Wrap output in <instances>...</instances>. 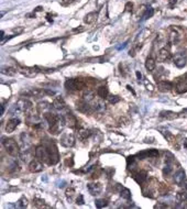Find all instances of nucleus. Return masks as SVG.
I'll use <instances>...</instances> for the list:
<instances>
[{
	"label": "nucleus",
	"mask_w": 187,
	"mask_h": 209,
	"mask_svg": "<svg viewBox=\"0 0 187 209\" xmlns=\"http://www.w3.org/2000/svg\"><path fill=\"white\" fill-rule=\"evenodd\" d=\"M119 193H120V196L122 197V198H124V199H127V200L131 199V192H130L128 188H126V187L121 186Z\"/></svg>",
	"instance_id": "30"
},
{
	"label": "nucleus",
	"mask_w": 187,
	"mask_h": 209,
	"mask_svg": "<svg viewBox=\"0 0 187 209\" xmlns=\"http://www.w3.org/2000/svg\"><path fill=\"white\" fill-rule=\"evenodd\" d=\"M108 100H109L110 103H117L120 101V97L119 96H113V95H109V96H108Z\"/></svg>",
	"instance_id": "43"
},
{
	"label": "nucleus",
	"mask_w": 187,
	"mask_h": 209,
	"mask_svg": "<svg viewBox=\"0 0 187 209\" xmlns=\"http://www.w3.org/2000/svg\"><path fill=\"white\" fill-rule=\"evenodd\" d=\"M74 196H75V189L74 188H68L66 190V197H67V199L69 201H72V200L74 199Z\"/></svg>",
	"instance_id": "40"
},
{
	"label": "nucleus",
	"mask_w": 187,
	"mask_h": 209,
	"mask_svg": "<svg viewBox=\"0 0 187 209\" xmlns=\"http://www.w3.org/2000/svg\"><path fill=\"white\" fill-rule=\"evenodd\" d=\"M172 58V55L171 53H170V51L168 50H166V48H162V50H160V52H158V60L160 62H167L170 61Z\"/></svg>",
	"instance_id": "21"
},
{
	"label": "nucleus",
	"mask_w": 187,
	"mask_h": 209,
	"mask_svg": "<svg viewBox=\"0 0 187 209\" xmlns=\"http://www.w3.org/2000/svg\"><path fill=\"white\" fill-rule=\"evenodd\" d=\"M97 19H98V12L97 11H93V12L88 13V14L85 16L84 22L87 23V24H93V23L96 22Z\"/></svg>",
	"instance_id": "23"
},
{
	"label": "nucleus",
	"mask_w": 187,
	"mask_h": 209,
	"mask_svg": "<svg viewBox=\"0 0 187 209\" xmlns=\"http://www.w3.org/2000/svg\"><path fill=\"white\" fill-rule=\"evenodd\" d=\"M173 61H174V64L176 65L178 68H183L185 65H186L187 56L185 53H183V52H178L177 54H175Z\"/></svg>",
	"instance_id": "9"
},
{
	"label": "nucleus",
	"mask_w": 187,
	"mask_h": 209,
	"mask_svg": "<svg viewBox=\"0 0 187 209\" xmlns=\"http://www.w3.org/2000/svg\"><path fill=\"white\" fill-rule=\"evenodd\" d=\"M20 124V119L18 118H12V119H10L6 124V131L8 133H11L13 132L14 130L17 129V127Z\"/></svg>",
	"instance_id": "18"
},
{
	"label": "nucleus",
	"mask_w": 187,
	"mask_h": 209,
	"mask_svg": "<svg viewBox=\"0 0 187 209\" xmlns=\"http://www.w3.org/2000/svg\"><path fill=\"white\" fill-rule=\"evenodd\" d=\"M166 207H167V205H156L155 208H166Z\"/></svg>",
	"instance_id": "52"
},
{
	"label": "nucleus",
	"mask_w": 187,
	"mask_h": 209,
	"mask_svg": "<svg viewBox=\"0 0 187 209\" xmlns=\"http://www.w3.org/2000/svg\"><path fill=\"white\" fill-rule=\"evenodd\" d=\"M51 105L48 103H46V101H43V103H40L39 105H38V110H39V112H43V113H45L48 112V110L51 109Z\"/></svg>",
	"instance_id": "29"
},
{
	"label": "nucleus",
	"mask_w": 187,
	"mask_h": 209,
	"mask_svg": "<svg viewBox=\"0 0 187 209\" xmlns=\"http://www.w3.org/2000/svg\"><path fill=\"white\" fill-rule=\"evenodd\" d=\"M172 166H173V165H171V164H165L164 168H163V175H164L165 177L172 174V172H173V167Z\"/></svg>",
	"instance_id": "38"
},
{
	"label": "nucleus",
	"mask_w": 187,
	"mask_h": 209,
	"mask_svg": "<svg viewBox=\"0 0 187 209\" xmlns=\"http://www.w3.org/2000/svg\"><path fill=\"white\" fill-rule=\"evenodd\" d=\"M76 0H63L61 2L62 6H69V5H72V3H74Z\"/></svg>",
	"instance_id": "45"
},
{
	"label": "nucleus",
	"mask_w": 187,
	"mask_h": 209,
	"mask_svg": "<svg viewBox=\"0 0 187 209\" xmlns=\"http://www.w3.org/2000/svg\"><path fill=\"white\" fill-rule=\"evenodd\" d=\"M153 13H154V10H153V8L149 7L148 9L145 10V13L143 14V19H149V18H151V17L153 16Z\"/></svg>",
	"instance_id": "42"
},
{
	"label": "nucleus",
	"mask_w": 187,
	"mask_h": 209,
	"mask_svg": "<svg viewBox=\"0 0 187 209\" xmlns=\"http://www.w3.org/2000/svg\"><path fill=\"white\" fill-rule=\"evenodd\" d=\"M76 204L77 205H83L84 204V197H83V195H78V197L76 198Z\"/></svg>",
	"instance_id": "44"
},
{
	"label": "nucleus",
	"mask_w": 187,
	"mask_h": 209,
	"mask_svg": "<svg viewBox=\"0 0 187 209\" xmlns=\"http://www.w3.org/2000/svg\"><path fill=\"white\" fill-rule=\"evenodd\" d=\"M94 98H95V93H94L93 90H90V89L85 90L84 95H83V100H85V101L89 103V101H91Z\"/></svg>",
	"instance_id": "31"
},
{
	"label": "nucleus",
	"mask_w": 187,
	"mask_h": 209,
	"mask_svg": "<svg viewBox=\"0 0 187 209\" xmlns=\"http://www.w3.org/2000/svg\"><path fill=\"white\" fill-rule=\"evenodd\" d=\"M158 116L161 117V118H164V119L172 120V119H175L177 117V113L174 112V111H170V110H164V111H161Z\"/></svg>",
	"instance_id": "25"
},
{
	"label": "nucleus",
	"mask_w": 187,
	"mask_h": 209,
	"mask_svg": "<svg viewBox=\"0 0 187 209\" xmlns=\"http://www.w3.org/2000/svg\"><path fill=\"white\" fill-rule=\"evenodd\" d=\"M83 31H84V28H76L73 30V32H83Z\"/></svg>",
	"instance_id": "48"
},
{
	"label": "nucleus",
	"mask_w": 187,
	"mask_h": 209,
	"mask_svg": "<svg viewBox=\"0 0 187 209\" xmlns=\"http://www.w3.org/2000/svg\"><path fill=\"white\" fill-rule=\"evenodd\" d=\"M33 206L36 208H50V206H48L45 204V201L40 198H34L33 199Z\"/></svg>",
	"instance_id": "32"
},
{
	"label": "nucleus",
	"mask_w": 187,
	"mask_h": 209,
	"mask_svg": "<svg viewBox=\"0 0 187 209\" xmlns=\"http://www.w3.org/2000/svg\"><path fill=\"white\" fill-rule=\"evenodd\" d=\"M32 110V103L29 101L28 99H20L19 101H17L12 106L10 112L16 115V113H21V112H30Z\"/></svg>",
	"instance_id": "1"
},
{
	"label": "nucleus",
	"mask_w": 187,
	"mask_h": 209,
	"mask_svg": "<svg viewBox=\"0 0 187 209\" xmlns=\"http://www.w3.org/2000/svg\"><path fill=\"white\" fill-rule=\"evenodd\" d=\"M158 150H146V151H141L139 153L136 154V158L138 160H144V158H158Z\"/></svg>",
	"instance_id": "8"
},
{
	"label": "nucleus",
	"mask_w": 187,
	"mask_h": 209,
	"mask_svg": "<svg viewBox=\"0 0 187 209\" xmlns=\"http://www.w3.org/2000/svg\"><path fill=\"white\" fill-rule=\"evenodd\" d=\"M61 144L65 148H73L75 145V138L72 133H63L61 135Z\"/></svg>",
	"instance_id": "6"
},
{
	"label": "nucleus",
	"mask_w": 187,
	"mask_h": 209,
	"mask_svg": "<svg viewBox=\"0 0 187 209\" xmlns=\"http://www.w3.org/2000/svg\"><path fill=\"white\" fill-rule=\"evenodd\" d=\"M26 206H28V199L24 196L21 197L19 199V201H18V207H20V208H26Z\"/></svg>",
	"instance_id": "41"
},
{
	"label": "nucleus",
	"mask_w": 187,
	"mask_h": 209,
	"mask_svg": "<svg viewBox=\"0 0 187 209\" xmlns=\"http://www.w3.org/2000/svg\"><path fill=\"white\" fill-rule=\"evenodd\" d=\"M183 81V83H184V84H185V85H186V86H187V74H186V75H185V77H184V79H183V81Z\"/></svg>",
	"instance_id": "55"
},
{
	"label": "nucleus",
	"mask_w": 187,
	"mask_h": 209,
	"mask_svg": "<svg viewBox=\"0 0 187 209\" xmlns=\"http://www.w3.org/2000/svg\"><path fill=\"white\" fill-rule=\"evenodd\" d=\"M108 205V200L105 199V198H101V199H97L95 201V206L97 208H103V207H106Z\"/></svg>",
	"instance_id": "36"
},
{
	"label": "nucleus",
	"mask_w": 187,
	"mask_h": 209,
	"mask_svg": "<svg viewBox=\"0 0 187 209\" xmlns=\"http://www.w3.org/2000/svg\"><path fill=\"white\" fill-rule=\"evenodd\" d=\"M52 107L56 110H63V109H65L66 103H65V100L63 99L61 96H57V97H55L54 100H53Z\"/></svg>",
	"instance_id": "17"
},
{
	"label": "nucleus",
	"mask_w": 187,
	"mask_h": 209,
	"mask_svg": "<svg viewBox=\"0 0 187 209\" xmlns=\"http://www.w3.org/2000/svg\"><path fill=\"white\" fill-rule=\"evenodd\" d=\"M87 189L91 195L96 196V195H99V194L101 193L103 186H101V184L100 183H90L87 185Z\"/></svg>",
	"instance_id": "15"
},
{
	"label": "nucleus",
	"mask_w": 187,
	"mask_h": 209,
	"mask_svg": "<svg viewBox=\"0 0 187 209\" xmlns=\"http://www.w3.org/2000/svg\"><path fill=\"white\" fill-rule=\"evenodd\" d=\"M21 95H26V96L30 97H35V98H40V97L46 95L45 89H40V88H31L29 90H26V91H22Z\"/></svg>",
	"instance_id": "11"
},
{
	"label": "nucleus",
	"mask_w": 187,
	"mask_h": 209,
	"mask_svg": "<svg viewBox=\"0 0 187 209\" xmlns=\"http://www.w3.org/2000/svg\"><path fill=\"white\" fill-rule=\"evenodd\" d=\"M2 145L6 149L7 153L11 156H18L20 154L19 145L13 139H2Z\"/></svg>",
	"instance_id": "2"
},
{
	"label": "nucleus",
	"mask_w": 187,
	"mask_h": 209,
	"mask_svg": "<svg viewBox=\"0 0 187 209\" xmlns=\"http://www.w3.org/2000/svg\"><path fill=\"white\" fill-rule=\"evenodd\" d=\"M90 135H91V132H90V130H88V129L81 128L77 131V137H78V139H79L81 141H85V140H87Z\"/></svg>",
	"instance_id": "24"
},
{
	"label": "nucleus",
	"mask_w": 187,
	"mask_h": 209,
	"mask_svg": "<svg viewBox=\"0 0 187 209\" xmlns=\"http://www.w3.org/2000/svg\"><path fill=\"white\" fill-rule=\"evenodd\" d=\"M182 39V33L181 30L177 29V28H171L170 31H168V40H170V43L171 44H177L178 42L181 41Z\"/></svg>",
	"instance_id": "5"
},
{
	"label": "nucleus",
	"mask_w": 187,
	"mask_h": 209,
	"mask_svg": "<svg viewBox=\"0 0 187 209\" xmlns=\"http://www.w3.org/2000/svg\"><path fill=\"white\" fill-rule=\"evenodd\" d=\"M38 69H39V67H20L19 72L22 75H24L26 77L31 78L38 75V73H39Z\"/></svg>",
	"instance_id": "13"
},
{
	"label": "nucleus",
	"mask_w": 187,
	"mask_h": 209,
	"mask_svg": "<svg viewBox=\"0 0 187 209\" xmlns=\"http://www.w3.org/2000/svg\"><path fill=\"white\" fill-rule=\"evenodd\" d=\"M35 158L50 165V151L46 145H40L35 149Z\"/></svg>",
	"instance_id": "4"
},
{
	"label": "nucleus",
	"mask_w": 187,
	"mask_h": 209,
	"mask_svg": "<svg viewBox=\"0 0 187 209\" xmlns=\"http://www.w3.org/2000/svg\"><path fill=\"white\" fill-rule=\"evenodd\" d=\"M97 95H98V97L103 98V99L108 98V96H109V90H108L107 86H100L97 89Z\"/></svg>",
	"instance_id": "27"
},
{
	"label": "nucleus",
	"mask_w": 187,
	"mask_h": 209,
	"mask_svg": "<svg viewBox=\"0 0 187 209\" xmlns=\"http://www.w3.org/2000/svg\"><path fill=\"white\" fill-rule=\"evenodd\" d=\"M155 66H156V63L152 57H148L146 61H145V68L148 69L149 72H153L155 69Z\"/></svg>",
	"instance_id": "28"
},
{
	"label": "nucleus",
	"mask_w": 187,
	"mask_h": 209,
	"mask_svg": "<svg viewBox=\"0 0 187 209\" xmlns=\"http://www.w3.org/2000/svg\"><path fill=\"white\" fill-rule=\"evenodd\" d=\"M127 88H128V89H129L130 91H131V93L133 94V95H136V91H134V90L132 89V87H131V86H129V85H128V86H127Z\"/></svg>",
	"instance_id": "51"
},
{
	"label": "nucleus",
	"mask_w": 187,
	"mask_h": 209,
	"mask_svg": "<svg viewBox=\"0 0 187 209\" xmlns=\"http://www.w3.org/2000/svg\"><path fill=\"white\" fill-rule=\"evenodd\" d=\"M183 145H184V148L187 150V139H184V142H183Z\"/></svg>",
	"instance_id": "54"
},
{
	"label": "nucleus",
	"mask_w": 187,
	"mask_h": 209,
	"mask_svg": "<svg viewBox=\"0 0 187 209\" xmlns=\"http://www.w3.org/2000/svg\"><path fill=\"white\" fill-rule=\"evenodd\" d=\"M43 162H41L40 160H32V161L30 162V164H29V170L32 172V173H39V172H41V171H43V164H42Z\"/></svg>",
	"instance_id": "14"
},
{
	"label": "nucleus",
	"mask_w": 187,
	"mask_h": 209,
	"mask_svg": "<svg viewBox=\"0 0 187 209\" xmlns=\"http://www.w3.org/2000/svg\"><path fill=\"white\" fill-rule=\"evenodd\" d=\"M41 121V118L38 113H33L32 110L30 111V112L26 113V122L28 123L29 125H38Z\"/></svg>",
	"instance_id": "10"
},
{
	"label": "nucleus",
	"mask_w": 187,
	"mask_h": 209,
	"mask_svg": "<svg viewBox=\"0 0 187 209\" xmlns=\"http://www.w3.org/2000/svg\"><path fill=\"white\" fill-rule=\"evenodd\" d=\"M91 108L93 110H95L96 112H103L106 110V103L103 100V98H94L91 100Z\"/></svg>",
	"instance_id": "7"
},
{
	"label": "nucleus",
	"mask_w": 187,
	"mask_h": 209,
	"mask_svg": "<svg viewBox=\"0 0 187 209\" xmlns=\"http://www.w3.org/2000/svg\"><path fill=\"white\" fill-rule=\"evenodd\" d=\"M176 198L181 203H187V193H185V192L184 193H177Z\"/></svg>",
	"instance_id": "39"
},
{
	"label": "nucleus",
	"mask_w": 187,
	"mask_h": 209,
	"mask_svg": "<svg viewBox=\"0 0 187 209\" xmlns=\"http://www.w3.org/2000/svg\"><path fill=\"white\" fill-rule=\"evenodd\" d=\"M138 158H136V155L134 156H129V158H127V165H128V168L131 170L133 172L134 170V166H136V161Z\"/></svg>",
	"instance_id": "33"
},
{
	"label": "nucleus",
	"mask_w": 187,
	"mask_h": 209,
	"mask_svg": "<svg viewBox=\"0 0 187 209\" xmlns=\"http://www.w3.org/2000/svg\"><path fill=\"white\" fill-rule=\"evenodd\" d=\"M3 112H5V106H1V115H3Z\"/></svg>",
	"instance_id": "56"
},
{
	"label": "nucleus",
	"mask_w": 187,
	"mask_h": 209,
	"mask_svg": "<svg viewBox=\"0 0 187 209\" xmlns=\"http://www.w3.org/2000/svg\"><path fill=\"white\" fill-rule=\"evenodd\" d=\"M174 162H175V158H174V156H173V154H172L171 152H166V153H165V164L173 165L174 164Z\"/></svg>",
	"instance_id": "35"
},
{
	"label": "nucleus",
	"mask_w": 187,
	"mask_h": 209,
	"mask_svg": "<svg viewBox=\"0 0 187 209\" xmlns=\"http://www.w3.org/2000/svg\"><path fill=\"white\" fill-rule=\"evenodd\" d=\"M174 180L175 183L177 184L178 186H182V184L184 183L185 180H186V174L183 170H179L177 173L174 175Z\"/></svg>",
	"instance_id": "22"
},
{
	"label": "nucleus",
	"mask_w": 187,
	"mask_h": 209,
	"mask_svg": "<svg viewBox=\"0 0 187 209\" xmlns=\"http://www.w3.org/2000/svg\"><path fill=\"white\" fill-rule=\"evenodd\" d=\"M45 94H46V95H50V96H53V95H55V91H54V90L45 89Z\"/></svg>",
	"instance_id": "47"
},
{
	"label": "nucleus",
	"mask_w": 187,
	"mask_h": 209,
	"mask_svg": "<svg viewBox=\"0 0 187 209\" xmlns=\"http://www.w3.org/2000/svg\"><path fill=\"white\" fill-rule=\"evenodd\" d=\"M42 7H36L35 10H34V12H39V11H42Z\"/></svg>",
	"instance_id": "53"
},
{
	"label": "nucleus",
	"mask_w": 187,
	"mask_h": 209,
	"mask_svg": "<svg viewBox=\"0 0 187 209\" xmlns=\"http://www.w3.org/2000/svg\"><path fill=\"white\" fill-rule=\"evenodd\" d=\"M91 109H93V108H91V106L87 103V101H85V100L77 103V110H78V111H81V112L89 113L91 111Z\"/></svg>",
	"instance_id": "20"
},
{
	"label": "nucleus",
	"mask_w": 187,
	"mask_h": 209,
	"mask_svg": "<svg viewBox=\"0 0 187 209\" xmlns=\"http://www.w3.org/2000/svg\"><path fill=\"white\" fill-rule=\"evenodd\" d=\"M87 85V81L83 78H71L65 81V88L67 90H78L85 88Z\"/></svg>",
	"instance_id": "3"
},
{
	"label": "nucleus",
	"mask_w": 187,
	"mask_h": 209,
	"mask_svg": "<svg viewBox=\"0 0 187 209\" xmlns=\"http://www.w3.org/2000/svg\"><path fill=\"white\" fill-rule=\"evenodd\" d=\"M21 141H22L23 146L28 148V145L30 144V141H31L29 133H26V132H23L22 134H21Z\"/></svg>",
	"instance_id": "34"
},
{
	"label": "nucleus",
	"mask_w": 187,
	"mask_h": 209,
	"mask_svg": "<svg viewBox=\"0 0 187 209\" xmlns=\"http://www.w3.org/2000/svg\"><path fill=\"white\" fill-rule=\"evenodd\" d=\"M148 174L145 171H138V172H133V180H136L138 184H143L146 180Z\"/></svg>",
	"instance_id": "16"
},
{
	"label": "nucleus",
	"mask_w": 187,
	"mask_h": 209,
	"mask_svg": "<svg viewBox=\"0 0 187 209\" xmlns=\"http://www.w3.org/2000/svg\"><path fill=\"white\" fill-rule=\"evenodd\" d=\"M160 131H161V133L163 135H164V138L167 140V141L171 142L172 140H173V135H172V133L168 130H165V129H160Z\"/></svg>",
	"instance_id": "37"
},
{
	"label": "nucleus",
	"mask_w": 187,
	"mask_h": 209,
	"mask_svg": "<svg viewBox=\"0 0 187 209\" xmlns=\"http://www.w3.org/2000/svg\"><path fill=\"white\" fill-rule=\"evenodd\" d=\"M1 73L3 75H7V76H14L18 73V71H17V68L11 67V66H2L1 67Z\"/></svg>",
	"instance_id": "26"
},
{
	"label": "nucleus",
	"mask_w": 187,
	"mask_h": 209,
	"mask_svg": "<svg viewBox=\"0 0 187 209\" xmlns=\"http://www.w3.org/2000/svg\"><path fill=\"white\" fill-rule=\"evenodd\" d=\"M63 117H64V120H65L66 125H68L69 128L75 129L76 127H77L78 121H77V119H76V117H75L72 112L65 113V116H63Z\"/></svg>",
	"instance_id": "12"
},
{
	"label": "nucleus",
	"mask_w": 187,
	"mask_h": 209,
	"mask_svg": "<svg viewBox=\"0 0 187 209\" xmlns=\"http://www.w3.org/2000/svg\"><path fill=\"white\" fill-rule=\"evenodd\" d=\"M173 87H174V85H173L171 81H158V89L160 90V91H163V93L172 90V89H173Z\"/></svg>",
	"instance_id": "19"
},
{
	"label": "nucleus",
	"mask_w": 187,
	"mask_h": 209,
	"mask_svg": "<svg viewBox=\"0 0 187 209\" xmlns=\"http://www.w3.org/2000/svg\"><path fill=\"white\" fill-rule=\"evenodd\" d=\"M132 8H133V3L132 2H128L126 5V11H129V12H131V11H132Z\"/></svg>",
	"instance_id": "46"
},
{
	"label": "nucleus",
	"mask_w": 187,
	"mask_h": 209,
	"mask_svg": "<svg viewBox=\"0 0 187 209\" xmlns=\"http://www.w3.org/2000/svg\"><path fill=\"white\" fill-rule=\"evenodd\" d=\"M168 1H170V6H171V7H173L175 3L177 2V0H168Z\"/></svg>",
	"instance_id": "50"
},
{
	"label": "nucleus",
	"mask_w": 187,
	"mask_h": 209,
	"mask_svg": "<svg viewBox=\"0 0 187 209\" xmlns=\"http://www.w3.org/2000/svg\"><path fill=\"white\" fill-rule=\"evenodd\" d=\"M136 78L139 79V81H141V78H142V75H141V73H140L139 71H136Z\"/></svg>",
	"instance_id": "49"
}]
</instances>
